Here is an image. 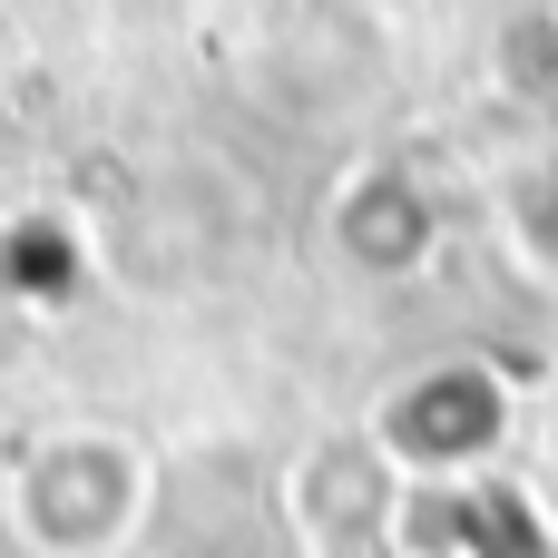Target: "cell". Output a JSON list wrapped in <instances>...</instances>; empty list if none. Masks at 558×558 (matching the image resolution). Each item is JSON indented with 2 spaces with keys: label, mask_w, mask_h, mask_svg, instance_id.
Masks as SVG:
<instances>
[{
  "label": "cell",
  "mask_w": 558,
  "mask_h": 558,
  "mask_svg": "<svg viewBox=\"0 0 558 558\" xmlns=\"http://www.w3.org/2000/svg\"><path fill=\"white\" fill-rule=\"evenodd\" d=\"M392 461H471L500 441V383L490 373H422L383 402V432H373Z\"/></svg>",
  "instance_id": "2"
},
{
  "label": "cell",
  "mask_w": 558,
  "mask_h": 558,
  "mask_svg": "<svg viewBox=\"0 0 558 558\" xmlns=\"http://www.w3.org/2000/svg\"><path fill=\"white\" fill-rule=\"evenodd\" d=\"M490 78L510 98H558V20L549 10H520L500 39H490Z\"/></svg>",
  "instance_id": "4"
},
{
  "label": "cell",
  "mask_w": 558,
  "mask_h": 558,
  "mask_svg": "<svg viewBox=\"0 0 558 558\" xmlns=\"http://www.w3.org/2000/svg\"><path fill=\"white\" fill-rule=\"evenodd\" d=\"M432 235H441V216H432V196H422L402 167L353 177L343 206H333V245H343L363 275H412V265L432 255Z\"/></svg>",
  "instance_id": "3"
},
{
  "label": "cell",
  "mask_w": 558,
  "mask_h": 558,
  "mask_svg": "<svg viewBox=\"0 0 558 558\" xmlns=\"http://www.w3.org/2000/svg\"><path fill=\"white\" fill-rule=\"evenodd\" d=\"M383 10H412V0H383Z\"/></svg>",
  "instance_id": "5"
},
{
  "label": "cell",
  "mask_w": 558,
  "mask_h": 558,
  "mask_svg": "<svg viewBox=\"0 0 558 558\" xmlns=\"http://www.w3.org/2000/svg\"><path fill=\"white\" fill-rule=\"evenodd\" d=\"M10 500H20V530L39 539V549H108L128 520H137V500H147V461L118 441V432H59V441H39L29 461H20V481H10Z\"/></svg>",
  "instance_id": "1"
}]
</instances>
